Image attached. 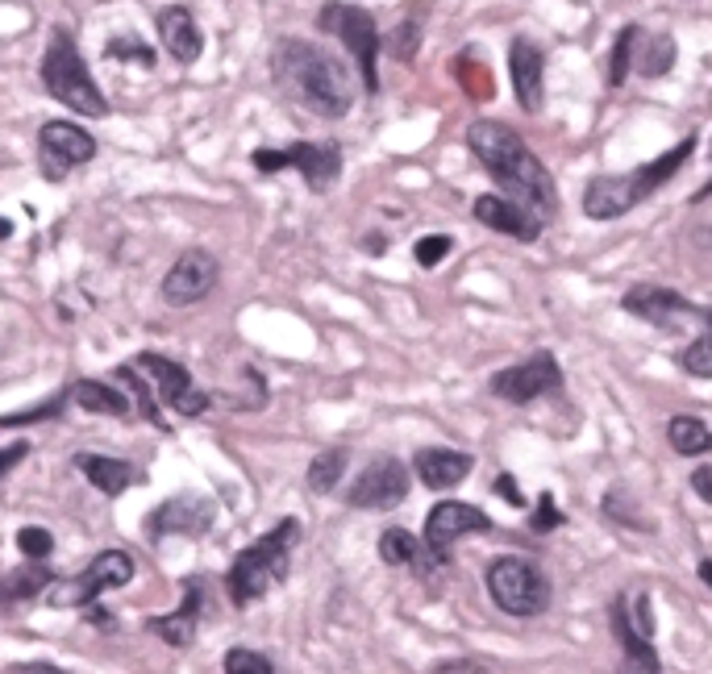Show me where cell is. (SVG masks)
Instances as JSON below:
<instances>
[{
    "label": "cell",
    "instance_id": "obj_2",
    "mask_svg": "<svg viewBox=\"0 0 712 674\" xmlns=\"http://www.w3.org/2000/svg\"><path fill=\"white\" fill-rule=\"evenodd\" d=\"M271 71L275 84L284 88L292 100H301L304 109L316 117H347L354 109V88H350V71L342 59H333L330 50L313 47L304 38H280L275 55H271Z\"/></svg>",
    "mask_w": 712,
    "mask_h": 674
},
{
    "label": "cell",
    "instance_id": "obj_43",
    "mask_svg": "<svg viewBox=\"0 0 712 674\" xmlns=\"http://www.w3.org/2000/svg\"><path fill=\"white\" fill-rule=\"evenodd\" d=\"M692 487H696L700 500L712 504V462H709V467H696V471H692Z\"/></svg>",
    "mask_w": 712,
    "mask_h": 674
},
{
    "label": "cell",
    "instance_id": "obj_31",
    "mask_svg": "<svg viewBox=\"0 0 712 674\" xmlns=\"http://www.w3.org/2000/svg\"><path fill=\"white\" fill-rule=\"evenodd\" d=\"M637 38H642V30H637V26H625V30L617 33V42H613V55H608V76H604V79H608V88H621V84H625Z\"/></svg>",
    "mask_w": 712,
    "mask_h": 674
},
{
    "label": "cell",
    "instance_id": "obj_33",
    "mask_svg": "<svg viewBox=\"0 0 712 674\" xmlns=\"http://www.w3.org/2000/svg\"><path fill=\"white\" fill-rule=\"evenodd\" d=\"M455 71H459L462 92L471 96V100H488V96H491L488 67H484V64H475V55H471V50H467V55H459V64H455Z\"/></svg>",
    "mask_w": 712,
    "mask_h": 674
},
{
    "label": "cell",
    "instance_id": "obj_48",
    "mask_svg": "<svg viewBox=\"0 0 712 674\" xmlns=\"http://www.w3.org/2000/svg\"><path fill=\"white\" fill-rule=\"evenodd\" d=\"M709 196H712V179H709V184H704V188L696 192V196H692V201H696V204H704V201H709Z\"/></svg>",
    "mask_w": 712,
    "mask_h": 674
},
{
    "label": "cell",
    "instance_id": "obj_25",
    "mask_svg": "<svg viewBox=\"0 0 712 674\" xmlns=\"http://www.w3.org/2000/svg\"><path fill=\"white\" fill-rule=\"evenodd\" d=\"M71 404H79L84 412H96V417H126L134 400L126 392H117L113 383H96V379H79L71 388Z\"/></svg>",
    "mask_w": 712,
    "mask_h": 674
},
{
    "label": "cell",
    "instance_id": "obj_44",
    "mask_svg": "<svg viewBox=\"0 0 712 674\" xmlns=\"http://www.w3.org/2000/svg\"><path fill=\"white\" fill-rule=\"evenodd\" d=\"M9 674H67V671L50 666V662H13V666H9Z\"/></svg>",
    "mask_w": 712,
    "mask_h": 674
},
{
    "label": "cell",
    "instance_id": "obj_9",
    "mask_svg": "<svg viewBox=\"0 0 712 674\" xmlns=\"http://www.w3.org/2000/svg\"><path fill=\"white\" fill-rule=\"evenodd\" d=\"M254 167L263 175L296 167L313 192H330L333 179L342 175V146L338 141H292L284 150H254Z\"/></svg>",
    "mask_w": 712,
    "mask_h": 674
},
{
    "label": "cell",
    "instance_id": "obj_12",
    "mask_svg": "<svg viewBox=\"0 0 712 674\" xmlns=\"http://www.w3.org/2000/svg\"><path fill=\"white\" fill-rule=\"evenodd\" d=\"M409 496V467L392 455L371 458L363 467V475L350 483L347 504L350 508H367V512H388L396 504H404Z\"/></svg>",
    "mask_w": 712,
    "mask_h": 674
},
{
    "label": "cell",
    "instance_id": "obj_46",
    "mask_svg": "<svg viewBox=\"0 0 712 674\" xmlns=\"http://www.w3.org/2000/svg\"><path fill=\"white\" fill-rule=\"evenodd\" d=\"M88 621H92V625H105V628L113 625V616H109V612H105V608H96V604H92V608H88Z\"/></svg>",
    "mask_w": 712,
    "mask_h": 674
},
{
    "label": "cell",
    "instance_id": "obj_29",
    "mask_svg": "<svg viewBox=\"0 0 712 674\" xmlns=\"http://www.w3.org/2000/svg\"><path fill=\"white\" fill-rule=\"evenodd\" d=\"M680 367L687 375L712 379V309L700 313V338L680 354Z\"/></svg>",
    "mask_w": 712,
    "mask_h": 674
},
{
    "label": "cell",
    "instance_id": "obj_30",
    "mask_svg": "<svg viewBox=\"0 0 712 674\" xmlns=\"http://www.w3.org/2000/svg\"><path fill=\"white\" fill-rule=\"evenodd\" d=\"M671 67H675V42H671V33H654L646 47H642L637 71L646 79H663Z\"/></svg>",
    "mask_w": 712,
    "mask_h": 674
},
{
    "label": "cell",
    "instance_id": "obj_26",
    "mask_svg": "<svg viewBox=\"0 0 712 674\" xmlns=\"http://www.w3.org/2000/svg\"><path fill=\"white\" fill-rule=\"evenodd\" d=\"M666 441H671V450L683 458H700L712 450V429L700 417H687V412H680V417H671L666 421Z\"/></svg>",
    "mask_w": 712,
    "mask_h": 674
},
{
    "label": "cell",
    "instance_id": "obj_23",
    "mask_svg": "<svg viewBox=\"0 0 712 674\" xmlns=\"http://www.w3.org/2000/svg\"><path fill=\"white\" fill-rule=\"evenodd\" d=\"M158 38H163V50L172 55L175 64H196L201 50H205L201 26H196V17L184 4H172V9L158 13Z\"/></svg>",
    "mask_w": 712,
    "mask_h": 674
},
{
    "label": "cell",
    "instance_id": "obj_45",
    "mask_svg": "<svg viewBox=\"0 0 712 674\" xmlns=\"http://www.w3.org/2000/svg\"><path fill=\"white\" fill-rule=\"evenodd\" d=\"M17 604V592L13 583H9V575H0V612H9Z\"/></svg>",
    "mask_w": 712,
    "mask_h": 674
},
{
    "label": "cell",
    "instance_id": "obj_37",
    "mask_svg": "<svg viewBox=\"0 0 712 674\" xmlns=\"http://www.w3.org/2000/svg\"><path fill=\"white\" fill-rule=\"evenodd\" d=\"M225 674H275L267 654H259V649H246V645H234L230 654H225Z\"/></svg>",
    "mask_w": 712,
    "mask_h": 674
},
{
    "label": "cell",
    "instance_id": "obj_8",
    "mask_svg": "<svg viewBox=\"0 0 712 674\" xmlns=\"http://www.w3.org/2000/svg\"><path fill=\"white\" fill-rule=\"evenodd\" d=\"M134 570L138 566H134L126 549H105V554H96L92 563L79 570L76 579H55V587L47 592V604L50 608H92L105 592L126 587L134 579Z\"/></svg>",
    "mask_w": 712,
    "mask_h": 674
},
{
    "label": "cell",
    "instance_id": "obj_32",
    "mask_svg": "<svg viewBox=\"0 0 712 674\" xmlns=\"http://www.w3.org/2000/svg\"><path fill=\"white\" fill-rule=\"evenodd\" d=\"M67 404H71V392H55L50 400H42L38 408H26V412H9V417H0V429H21V424L50 421V417H59Z\"/></svg>",
    "mask_w": 712,
    "mask_h": 674
},
{
    "label": "cell",
    "instance_id": "obj_47",
    "mask_svg": "<svg viewBox=\"0 0 712 674\" xmlns=\"http://www.w3.org/2000/svg\"><path fill=\"white\" fill-rule=\"evenodd\" d=\"M696 570H700V579H704V587H712V558H704Z\"/></svg>",
    "mask_w": 712,
    "mask_h": 674
},
{
    "label": "cell",
    "instance_id": "obj_7",
    "mask_svg": "<svg viewBox=\"0 0 712 674\" xmlns=\"http://www.w3.org/2000/svg\"><path fill=\"white\" fill-rule=\"evenodd\" d=\"M316 26L325 33H333V38L354 55L367 96L380 92V71H375V59H380V26H375V17L367 13V9H359V4L330 0V4H321Z\"/></svg>",
    "mask_w": 712,
    "mask_h": 674
},
{
    "label": "cell",
    "instance_id": "obj_49",
    "mask_svg": "<svg viewBox=\"0 0 712 674\" xmlns=\"http://www.w3.org/2000/svg\"><path fill=\"white\" fill-rule=\"evenodd\" d=\"M9 234H13V221H4V217H0V242H4V237H9Z\"/></svg>",
    "mask_w": 712,
    "mask_h": 674
},
{
    "label": "cell",
    "instance_id": "obj_18",
    "mask_svg": "<svg viewBox=\"0 0 712 674\" xmlns=\"http://www.w3.org/2000/svg\"><path fill=\"white\" fill-rule=\"evenodd\" d=\"M508 76H513V92L521 100V109L538 113L542 92H546V55H542L538 42L513 38V47H508Z\"/></svg>",
    "mask_w": 712,
    "mask_h": 674
},
{
    "label": "cell",
    "instance_id": "obj_5",
    "mask_svg": "<svg viewBox=\"0 0 712 674\" xmlns=\"http://www.w3.org/2000/svg\"><path fill=\"white\" fill-rule=\"evenodd\" d=\"M42 84H47V92L55 96L59 105L84 113V117H105V113H109V100L96 88V79L88 76V64L79 59L71 33L64 30L50 33L47 59H42Z\"/></svg>",
    "mask_w": 712,
    "mask_h": 674
},
{
    "label": "cell",
    "instance_id": "obj_22",
    "mask_svg": "<svg viewBox=\"0 0 712 674\" xmlns=\"http://www.w3.org/2000/svg\"><path fill=\"white\" fill-rule=\"evenodd\" d=\"M412 467H417V479H421L429 491H450V487H459L462 479L471 475L475 458L462 455V450H442V446H429V450H417Z\"/></svg>",
    "mask_w": 712,
    "mask_h": 674
},
{
    "label": "cell",
    "instance_id": "obj_38",
    "mask_svg": "<svg viewBox=\"0 0 712 674\" xmlns=\"http://www.w3.org/2000/svg\"><path fill=\"white\" fill-rule=\"evenodd\" d=\"M450 251H455V237H446V234H426L421 242H417V246H412V258H417V263H421L426 271H433Z\"/></svg>",
    "mask_w": 712,
    "mask_h": 674
},
{
    "label": "cell",
    "instance_id": "obj_6",
    "mask_svg": "<svg viewBox=\"0 0 712 674\" xmlns=\"http://www.w3.org/2000/svg\"><path fill=\"white\" fill-rule=\"evenodd\" d=\"M488 596L491 604L505 612V616H517V621H534L550 608V579L542 575V566L534 558H517V554H505V558H491L488 563Z\"/></svg>",
    "mask_w": 712,
    "mask_h": 674
},
{
    "label": "cell",
    "instance_id": "obj_14",
    "mask_svg": "<svg viewBox=\"0 0 712 674\" xmlns=\"http://www.w3.org/2000/svg\"><path fill=\"white\" fill-rule=\"evenodd\" d=\"M38 146H42L47 179H64L71 167H84L96 158V138L88 129H79L76 121H47L38 134Z\"/></svg>",
    "mask_w": 712,
    "mask_h": 674
},
{
    "label": "cell",
    "instance_id": "obj_21",
    "mask_svg": "<svg viewBox=\"0 0 712 674\" xmlns=\"http://www.w3.org/2000/svg\"><path fill=\"white\" fill-rule=\"evenodd\" d=\"M201 612H205V583L201 579H188L184 583V599H179V608L167 612V616H155V621H146V628L163 637L167 645L175 649H188L196 642V625H201Z\"/></svg>",
    "mask_w": 712,
    "mask_h": 674
},
{
    "label": "cell",
    "instance_id": "obj_34",
    "mask_svg": "<svg viewBox=\"0 0 712 674\" xmlns=\"http://www.w3.org/2000/svg\"><path fill=\"white\" fill-rule=\"evenodd\" d=\"M417 47H421V26L417 21H400L392 33H388V55L396 64H412L417 59Z\"/></svg>",
    "mask_w": 712,
    "mask_h": 674
},
{
    "label": "cell",
    "instance_id": "obj_4",
    "mask_svg": "<svg viewBox=\"0 0 712 674\" xmlns=\"http://www.w3.org/2000/svg\"><path fill=\"white\" fill-rule=\"evenodd\" d=\"M301 541V520L284 517L271 534H263L259 541L242 549L225 575V592H230V604L234 608H251L254 599H263L275 587V583L287 579L292 570V549Z\"/></svg>",
    "mask_w": 712,
    "mask_h": 674
},
{
    "label": "cell",
    "instance_id": "obj_40",
    "mask_svg": "<svg viewBox=\"0 0 712 674\" xmlns=\"http://www.w3.org/2000/svg\"><path fill=\"white\" fill-rule=\"evenodd\" d=\"M558 525H563V512H558V504H554L550 491H542L538 517H534V529H538V534H550V529H558Z\"/></svg>",
    "mask_w": 712,
    "mask_h": 674
},
{
    "label": "cell",
    "instance_id": "obj_15",
    "mask_svg": "<svg viewBox=\"0 0 712 674\" xmlns=\"http://www.w3.org/2000/svg\"><path fill=\"white\" fill-rule=\"evenodd\" d=\"M138 371H150V388H155V395L163 400V404H172L179 417H201L208 408V395L192 383V375L179 367V362H172V359H163V354H138V362H134Z\"/></svg>",
    "mask_w": 712,
    "mask_h": 674
},
{
    "label": "cell",
    "instance_id": "obj_10",
    "mask_svg": "<svg viewBox=\"0 0 712 674\" xmlns=\"http://www.w3.org/2000/svg\"><path fill=\"white\" fill-rule=\"evenodd\" d=\"M558 388H563V367H558L550 350H538L525 362L505 367V371H496L488 379V392L496 400H508V404H534V400L558 392Z\"/></svg>",
    "mask_w": 712,
    "mask_h": 674
},
{
    "label": "cell",
    "instance_id": "obj_27",
    "mask_svg": "<svg viewBox=\"0 0 712 674\" xmlns=\"http://www.w3.org/2000/svg\"><path fill=\"white\" fill-rule=\"evenodd\" d=\"M380 558L388 566H412V570H426L433 558H429V549L409 534V529H383L380 537ZM438 566V563H433Z\"/></svg>",
    "mask_w": 712,
    "mask_h": 674
},
{
    "label": "cell",
    "instance_id": "obj_16",
    "mask_svg": "<svg viewBox=\"0 0 712 674\" xmlns=\"http://www.w3.org/2000/svg\"><path fill=\"white\" fill-rule=\"evenodd\" d=\"M213 517H217V508L213 500L205 496H172L167 504H158L155 512L146 517V537L158 541V537H205L213 529Z\"/></svg>",
    "mask_w": 712,
    "mask_h": 674
},
{
    "label": "cell",
    "instance_id": "obj_20",
    "mask_svg": "<svg viewBox=\"0 0 712 674\" xmlns=\"http://www.w3.org/2000/svg\"><path fill=\"white\" fill-rule=\"evenodd\" d=\"M608 625H613V637H617L621 654L637 674H663V662H659V649H654V637H646L642 628L633 625L630 616V596H617L613 608H608Z\"/></svg>",
    "mask_w": 712,
    "mask_h": 674
},
{
    "label": "cell",
    "instance_id": "obj_1",
    "mask_svg": "<svg viewBox=\"0 0 712 674\" xmlns=\"http://www.w3.org/2000/svg\"><path fill=\"white\" fill-rule=\"evenodd\" d=\"M467 146L484 163V172L508 192V201H517L521 208L538 213L542 221L558 208V188H554L546 163L529 150V141L513 126L479 117V121L467 126Z\"/></svg>",
    "mask_w": 712,
    "mask_h": 674
},
{
    "label": "cell",
    "instance_id": "obj_19",
    "mask_svg": "<svg viewBox=\"0 0 712 674\" xmlns=\"http://www.w3.org/2000/svg\"><path fill=\"white\" fill-rule=\"evenodd\" d=\"M471 213L479 225H488L496 234H508L513 242H538L542 237V217L521 208L517 201L508 196H475Z\"/></svg>",
    "mask_w": 712,
    "mask_h": 674
},
{
    "label": "cell",
    "instance_id": "obj_11",
    "mask_svg": "<svg viewBox=\"0 0 712 674\" xmlns=\"http://www.w3.org/2000/svg\"><path fill=\"white\" fill-rule=\"evenodd\" d=\"M471 534H491V517L488 512H479L475 504H462V500H442L429 508L426 517V549L429 558L442 566L450 563V549L459 546L462 537Z\"/></svg>",
    "mask_w": 712,
    "mask_h": 674
},
{
    "label": "cell",
    "instance_id": "obj_42",
    "mask_svg": "<svg viewBox=\"0 0 712 674\" xmlns=\"http://www.w3.org/2000/svg\"><path fill=\"white\" fill-rule=\"evenodd\" d=\"M26 455H30V441H13L9 450H0V479L13 471V467H17V462H21Z\"/></svg>",
    "mask_w": 712,
    "mask_h": 674
},
{
    "label": "cell",
    "instance_id": "obj_39",
    "mask_svg": "<svg viewBox=\"0 0 712 674\" xmlns=\"http://www.w3.org/2000/svg\"><path fill=\"white\" fill-rule=\"evenodd\" d=\"M109 59H134V64L150 67V64H155V50H146L138 38H113V42H109Z\"/></svg>",
    "mask_w": 712,
    "mask_h": 674
},
{
    "label": "cell",
    "instance_id": "obj_3",
    "mask_svg": "<svg viewBox=\"0 0 712 674\" xmlns=\"http://www.w3.org/2000/svg\"><path fill=\"white\" fill-rule=\"evenodd\" d=\"M692 155H696V134H687L680 146H671V150H663L659 158H650L646 167H633V172H625V175H596V179H587L584 213L592 221L625 217V213H633L646 196L666 188V184L687 167V158Z\"/></svg>",
    "mask_w": 712,
    "mask_h": 674
},
{
    "label": "cell",
    "instance_id": "obj_36",
    "mask_svg": "<svg viewBox=\"0 0 712 674\" xmlns=\"http://www.w3.org/2000/svg\"><path fill=\"white\" fill-rule=\"evenodd\" d=\"M17 549H21L30 563H47L50 554H55V537H50V529H42V525H26V529H17Z\"/></svg>",
    "mask_w": 712,
    "mask_h": 674
},
{
    "label": "cell",
    "instance_id": "obj_17",
    "mask_svg": "<svg viewBox=\"0 0 712 674\" xmlns=\"http://www.w3.org/2000/svg\"><path fill=\"white\" fill-rule=\"evenodd\" d=\"M217 258L208 251H184L175 258V267L167 271V280H163V300L172 304V309H188L196 300H205L213 287H217Z\"/></svg>",
    "mask_w": 712,
    "mask_h": 674
},
{
    "label": "cell",
    "instance_id": "obj_13",
    "mask_svg": "<svg viewBox=\"0 0 712 674\" xmlns=\"http://www.w3.org/2000/svg\"><path fill=\"white\" fill-rule=\"evenodd\" d=\"M621 309L646 325H659V330H675L680 321H700V304H692L687 296H680L675 287H663V283H633L630 292L621 296Z\"/></svg>",
    "mask_w": 712,
    "mask_h": 674
},
{
    "label": "cell",
    "instance_id": "obj_24",
    "mask_svg": "<svg viewBox=\"0 0 712 674\" xmlns=\"http://www.w3.org/2000/svg\"><path fill=\"white\" fill-rule=\"evenodd\" d=\"M76 467L88 475V483L100 491V496H121L129 483H138V471L129 467L126 458H109V455H76Z\"/></svg>",
    "mask_w": 712,
    "mask_h": 674
},
{
    "label": "cell",
    "instance_id": "obj_28",
    "mask_svg": "<svg viewBox=\"0 0 712 674\" xmlns=\"http://www.w3.org/2000/svg\"><path fill=\"white\" fill-rule=\"evenodd\" d=\"M347 462H350V450H342V446H333V450H321V455L309 462V491H316V496H330L333 487L342 483V475H347Z\"/></svg>",
    "mask_w": 712,
    "mask_h": 674
},
{
    "label": "cell",
    "instance_id": "obj_35",
    "mask_svg": "<svg viewBox=\"0 0 712 674\" xmlns=\"http://www.w3.org/2000/svg\"><path fill=\"white\" fill-rule=\"evenodd\" d=\"M117 379H126V383H129V395H134V404L143 408L146 421L163 424V417H158V404H155V388H150V383H143L138 367H121V371H117Z\"/></svg>",
    "mask_w": 712,
    "mask_h": 674
},
{
    "label": "cell",
    "instance_id": "obj_41",
    "mask_svg": "<svg viewBox=\"0 0 712 674\" xmlns=\"http://www.w3.org/2000/svg\"><path fill=\"white\" fill-rule=\"evenodd\" d=\"M496 496H500V500H508L513 508H525V496H521V487H517V479H513V475H500V479H496Z\"/></svg>",
    "mask_w": 712,
    "mask_h": 674
}]
</instances>
